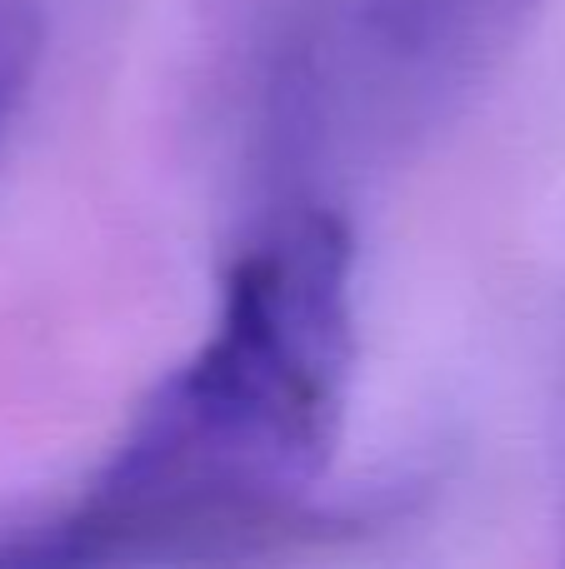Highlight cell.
I'll return each instance as SVG.
<instances>
[{
    "mask_svg": "<svg viewBox=\"0 0 565 569\" xmlns=\"http://www.w3.org/2000/svg\"><path fill=\"white\" fill-rule=\"evenodd\" d=\"M40 46H46L40 10L30 0H0V150H6V136L26 106L30 86H36Z\"/></svg>",
    "mask_w": 565,
    "mask_h": 569,
    "instance_id": "obj_3",
    "label": "cell"
},
{
    "mask_svg": "<svg viewBox=\"0 0 565 569\" xmlns=\"http://www.w3.org/2000/svg\"><path fill=\"white\" fill-rule=\"evenodd\" d=\"M546 0H356L346 26L350 96L386 130H420L476 90Z\"/></svg>",
    "mask_w": 565,
    "mask_h": 569,
    "instance_id": "obj_2",
    "label": "cell"
},
{
    "mask_svg": "<svg viewBox=\"0 0 565 569\" xmlns=\"http://www.w3.org/2000/svg\"><path fill=\"white\" fill-rule=\"evenodd\" d=\"M356 246L330 210H300L240 256L186 365L156 385L90 495L0 560L250 545L296 530L326 480L356 370Z\"/></svg>",
    "mask_w": 565,
    "mask_h": 569,
    "instance_id": "obj_1",
    "label": "cell"
}]
</instances>
